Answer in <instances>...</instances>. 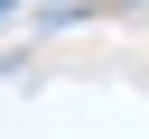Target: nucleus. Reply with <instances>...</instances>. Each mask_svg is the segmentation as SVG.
<instances>
[{
    "label": "nucleus",
    "mask_w": 149,
    "mask_h": 139,
    "mask_svg": "<svg viewBox=\"0 0 149 139\" xmlns=\"http://www.w3.org/2000/svg\"><path fill=\"white\" fill-rule=\"evenodd\" d=\"M0 9H9V0H0Z\"/></svg>",
    "instance_id": "1"
}]
</instances>
